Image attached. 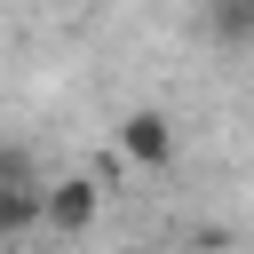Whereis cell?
I'll list each match as a JSON object with an SVG mask.
<instances>
[{"instance_id":"obj_1","label":"cell","mask_w":254,"mask_h":254,"mask_svg":"<svg viewBox=\"0 0 254 254\" xmlns=\"http://www.w3.org/2000/svg\"><path fill=\"white\" fill-rule=\"evenodd\" d=\"M40 222H48V183L32 175V151L8 143V151H0V238L16 246V238L40 230Z\"/></svg>"},{"instance_id":"obj_2","label":"cell","mask_w":254,"mask_h":254,"mask_svg":"<svg viewBox=\"0 0 254 254\" xmlns=\"http://www.w3.org/2000/svg\"><path fill=\"white\" fill-rule=\"evenodd\" d=\"M95 214H103V183L95 175H56L48 183V230L56 238H87Z\"/></svg>"},{"instance_id":"obj_3","label":"cell","mask_w":254,"mask_h":254,"mask_svg":"<svg viewBox=\"0 0 254 254\" xmlns=\"http://www.w3.org/2000/svg\"><path fill=\"white\" fill-rule=\"evenodd\" d=\"M119 159L167 175V167H175V127H167V111H127V119H119Z\"/></svg>"},{"instance_id":"obj_4","label":"cell","mask_w":254,"mask_h":254,"mask_svg":"<svg viewBox=\"0 0 254 254\" xmlns=\"http://www.w3.org/2000/svg\"><path fill=\"white\" fill-rule=\"evenodd\" d=\"M230 8H246V16H254V0H230Z\"/></svg>"}]
</instances>
